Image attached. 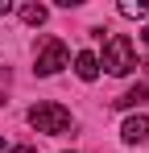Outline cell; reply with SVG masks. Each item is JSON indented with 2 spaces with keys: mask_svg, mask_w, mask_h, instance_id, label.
Returning <instances> with one entry per match:
<instances>
[{
  "mask_svg": "<svg viewBox=\"0 0 149 153\" xmlns=\"http://www.w3.org/2000/svg\"><path fill=\"white\" fill-rule=\"evenodd\" d=\"M145 100H149V87H145V83H137V87H128L120 100H112V103H116V108H141Z\"/></svg>",
  "mask_w": 149,
  "mask_h": 153,
  "instance_id": "6",
  "label": "cell"
},
{
  "mask_svg": "<svg viewBox=\"0 0 149 153\" xmlns=\"http://www.w3.org/2000/svg\"><path fill=\"white\" fill-rule=\"evenodd\" d=\"M120 17H149V0H124Z\"/></svg>",
  "mask_w": 149,
  "mask_h": 153,
  "instance_id": "8",
  "label": "cell"
},
{
  "mask_svg": "<svg viewBox=\"0 0 149 153\" xmlns=\"http://www.w3.org/2000/svg\"><path fill=\"white\" fill-rule=\"evenodd\" d=\"M0 149H4V137H0Z\"/></svg>",
  "mask_w": 149,
  "mask_h": 153,
  "instance_id": "12",
  "label": "cell"
},
{
  "mask_svg": "<svg viewBox=\"0 0 149 153\" xmlns=\"http://www.w3.org/2000/svg\"><path fill=\"white\" fill-rule=\"evenodd\" d=\"M74 71H79V79H87V83H91V79L99 75V58H95L91 50H83L79 58H74Z\"/></svg>",
  "mask_w": 149,
  "mask_h": 153,
  "instance_id": "5",
  "label": "cell"
},
{
  "mask_svg": "<svg viewBox=\"0 0 149 153\" xmlns=\"http://www.w3.org/2000/svg\"><path fill=\"white\" fill-rule=\"evenodd\" d=\"M29 124L37 132H46V137H66L74 120H71V112L62 103H33L29 108Z\"/></svg>",
  "mask_w": 149,
  "mask_h": 153,
  "instance_id": "1",
  "label": "cell"
},
{
  "mask_svg": "<svg viewBox=\"0 0 149 153\" xmlns=\"http://www.w3.org/2000/svg\"><path fill=\"white\" fill-rule=\"evenodd\" d=\"M17 13H21L25 25H42V21H46V8H42V4H21Z\"/></svg>",
  "mask_w": 149,
  "mask_h": 153,
  "instance_id": "7",
  "label": "cell"
},
{
  "mask_svg": "<svg viewBox=\"0 0 149 153\" xmlns=\"http://www.w3.org/2000/svg\"><path fill=\"white\" fill-rule=\"evenodd\" d=\"M66 62H71V50H66L58 37H46V42H42V54H37V66H33V71H37V75H58Z\"/></svg>",
  "mask_w": 149,
  "mask_h": 153,
  "instance_id": "3",
  "label": "cell"
},
{
  "mask_svg": "<svg viewBox=\"0 0 149 153\" xmlns=\"http://www.w3.org/2000/svg\"><path fill=\"white\" fill-rule=\"evenodd\" d=\"M141 37H145V46H149V29H145V33H141Z\"/></svg>",
  "mask_w": 149,
  "mask_h": 153,
  "instance_id": "11",
  "label": "cell"
},
{
  "mask_svg": "<svg viewBox=\"0 0 149 153\" xmlns=\"http://www.w3.org/2000/svg\"><path fill=\"white\" fill-rule=\"evenodd\" d=\"M4 13H8V0H0V17H4Z\"/></svg>",
  "mask_w": 149,
  "mask_h": 153,
  "instance_id": "10",
  "label": "cell"
},
{
  "mask_svg": "<svg viewBox=\"0 0 149 153\" xmlns=\"http://www.w3.org/2000/svg\"><path fill=\"white\" fill-rule=\"evenodd\" d=\"M104 66H108V75L137 71V54H133V42L124 33H108V42H104Z\"/></svg>",
  "mask_w": 149,
  "mask_h": 153,
  "instance_id": "2",
  "label": "cell"
},
{
  "mask_svg": "<svg viewBox=\"0 0 149 153\" xmlns=\"http://www.w3.org/2000/svg\"><path fill=\"white\" fill-rule=\"evenodd\" d=\"M8 153H37V149H29V145H17V149H8Z\"/></svg>",
  "mask_w": 149,
  "mask_h": 153,
  "instance_id": "9",
  "label": "cell"
},
{
  "mask_svg": "<svg viewBox=\"0 0 149 153\" xmlns=\"http://www.w3.org/2000/svg\"><path fill=\"white\" fill-rule=\"evenodd\" d=\"M120 137L128 145H149V116H128L120 124Z\"/></svg>",
  "mask_w": 149,
  "mask_h": 153,
  "instance_id": "4",
  "label": "cell"
}]
</instances>
